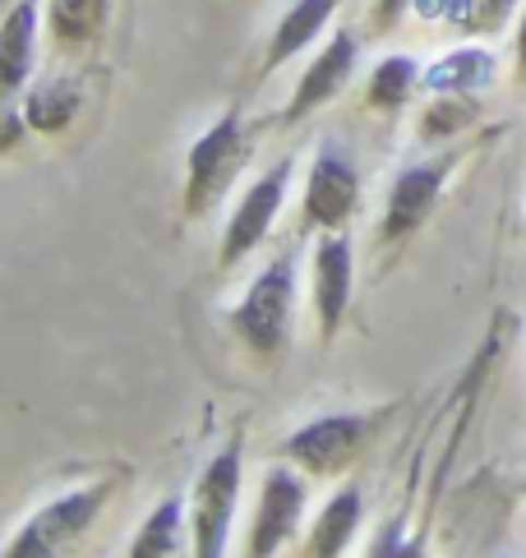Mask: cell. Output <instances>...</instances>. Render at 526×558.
<instances>
[{
  "label": "cell",
  "mask_w": 526,
  "mask_h": 558,
  "mask_svg": "<svg viewBox=\"0 0 526 558\" xmlns=\"http://www.w3.org/2000/svg\"><path fill=\"white\" fill-rule=\"evenodd\" d=\"M291 310H296V258L282 254L240 295V305L231 310V328L259 355H277L291 337Z\"/></svg>",
  "instance_id": "6da1fadb"
},
{
  "label": "cell",
  "mask_w": 526,
  "mask_h": 558,
  "mask_svg": "<svg viewBox=\"0 0 526 558\" xmlns=\"http://www.w3.org/2000/svg\"><path fill=\"white\" fill-rule=\"evenodd\" d=\"M107 504V485H84V489H70L43 504L24 526L14 531V541L5 545L10 558H51V554H65L79 535L93 526V517L103 512Z\"/></svg>",
  "instance_id": "7a4b0ae2"
},
{
  "label": "cell",
  "mask_w": 526,
  "mask_h": 558,
  "mask_svg": "<svg viewBox=\"0 0 526 558\" xmlns=\"http://www.w3.org/2000/svg\"><path fill=\"white\" fill-rule=\"evenodd\" d=\"M379 421H383V411H370V415H351V411L319 415V421L300 425L287 444H282V452H287L291 462H300L306 471H314V475H342L360 452H366Z\"/></svg>",
  "instance_id": "3957f363"
},
{
  "label": "cell",
  "mask_w": 526,
  "mask_h": 558,
  "mask_svg": "<svg viewBox=\"0 0 526 558\" xmlns=\"http://www.w3.org/2000/svg\"><path fill=\"white\" fill-rule=\"evenodd\" d=\"M236 498H240V444L231 438L227 448L208 457V466L199 471V481H194L190 517H194V554L199 558L227 554Z\"/></svg>",
  "instance_id": "277c9868"
},
{
  "label": "cell",
  "mask_w": 526,
  "mask_h": 558,
  "mask_svg": "<svg viewBox=\"0 0 526 558\" xmlns=\"http://www.w3.org/2000/svg\"><path fill=\"white\" fill-rule=\"evenodd\" d=\"M287 185H291V167L277 162V167L263 171L246 194H240V204H236L231 222H227V235H222V254H217L222 272L236 268L240 258H246L250 250H259V241L273 231L282 204H287Z\"/></svg>",
  "instance_id": "5b68a950"
},
{
  "label": "cell",
  "mask_w": 526,
  "mask_h": 558,
  "mask_svg": "<svg viewBox=\"0 0 526 558\" xmlns=\"http://www.w3.org/2000/svg\"><path fill=\"white\" fill-rule=\"evenodd\" d=\"M246 157V130H240V111H227L217 125L199 134L190 148V185H186V213H204L222 185L231 181L236 162Z\"/></svg>",
  "instance_id": "8992f818"
},
{
  "label": "cell",
  "mask_w": 526,
  "mask_h": 558,
  "mask_svg": "<svg viewBox=\"0 0 526 558\" xmlns=\"http://www.w3.org/2000/svg\"><path fill=\"white\" fill-rule=\"evenodd\" d=\"M300 517H306V481L287 466H273L263 475L259 489V512H254V531H250V554L268 558L296 535Z\"/></svg>",
  "instance_id": "52a82bcc"
},
{
  "label": "cell",
  "mask_w": 526,
  "mask_h": 558,
  "mask_svg": "<svg viewBox=\"0 0 526 558\" xmlns=\"http://www.w3.org/2000/svg\"><path fill=\"white\" fill-rule=\"evenodd\" d=\"M453 171V157H439V162H420L407 167L388 190V204H383V241H407L411 231L425 227V217L434 213L443 181Z\"/></svg>",
  "instance_id": "ba28073f"
},
{
  "label": "cell",
  "mask_w": 526,
  "mask_h": 558,
  "mask_svg": "<svg viewBox=\"0 0 526 558\" xmlns=\"http://www.w3.org/2000/svg\"><path fill=\"white\" fill-rule=\"evenodd\" d=\"M360 198V171L342 148H323L310 167V185H306V222L333 231L351 217Z\"/></svg>",
  "instance_id": "9c48e42d"
},
{
  "label": "cell",
  "mask_w": 526,
  "mask_h": 558,
  "mask_svg": "<svg viewBox=\"0 0 526 558\" xmlns=\"http://www.w3.org/2000/svg\"><path fill=\"white\" fill-rule=\"evenodd\" d=\"M356 61H360V43H356V33L337 28V33H333V43L314 56L306 74H300L296 97H291V107H287V116H282V121L296 125V121H306L310 111L328 107L333 97H337L342 88H347V78L356 74Z\"/></svg>",
  "instance_id": "30bf717a"
},
{
  "label": "cell",
  "mask_w": 526,
  "mask_h": 558,
  "mask_svg": "<svg viewBox=\"0 0 526 558\" xmlns=\"http://www.w3.org/2000/svg\"><path fill=\"white\" fill-rule=\"evenodd\" d=\"M351 264H356V254H351L347 235H323V241L314 245L310 282H314V314H319L323 337L337 332L342 314H347V305H351Z\"/></svg>",
  "instance_id": "8fae6325"
},
{
  "label": "cell",
  "mask_w": 526,
  "mask_h": 558,
  "mask_svg": "<svg viewBox=\"0 0 526 558\" xmlns=\"http://www.w3.org/2000/svg\"><path fill=\"white\" fill-rule=\"evenodd\" d=\"M37 56V0H14L0 24V88H24Z\"/></svg>",
  "instance_id": "7c38bea8"
},
{
  "label": "cell",
  "mask_w": 526,
  "mask_h": 558,
  "mask_svg": "<svg viewBox=\"0 0 526 558\" xmlns=\"http://www.w3.org/2000/svg\"><path fill=\"white\" fill-rule=\"evenodd\" d=\"M420 84L434 97H471L494 84V56L485 47H457L449 56H439V61L425 70Z\"/></svg>",
  "instance_id": "4fadbf2b"
},
{
  "label": "cell",
  "mask_w": 526,
  "mask_h": 558,
  "mask_svg": "<svg viewBox=\"0 0 526 558\" xmlns=\"http://www.w3.org/2000/svg\"><path fill=\"white\" fill-rule=\"evenodd\" d=\"M342 0H296V5L277 19V28H273V43H268V70L277 65H287L291 56L306 51L314 37L333 24V14H337Z\"/></svg>",
  "instance_id": "5bb4252c"
},
{
  "label": "cell",
  "mask_w": 526,
  "mask_h": 558,
  "mask_svg": "<svg viewBox=\"0 0 526 558\" xmlns=\"http://www.w3.org/2000/svg\"><path fill=\"white\" fill-rule=\"evenodd\" d=\"M79 102H84V88H79L74 78L56 74V78L37 84V88L24 97V116H28V125H33L37 134H60V130L74 121Z\"/></svg>",
  "instance_id": "9a60e30c"
},
{
  "label": "cell",
  "mask_w": 526,
  "mask_h": 558,
  "mask_svg": "<svg viewBox=\"0 0 526 558\" xmlns=\"http://www.w3.org/2000/svg\"><path fill=\"white\" fill-rule=\"evenodd\" d=\"M111 0H47V33L56 47H84L107 24Z\"/></svg>",
  "instance_id": "2e32d148"
},
{
  "label": "cell",
  "mask_w": 526,
  "mask_h": 558,
  "mask_svg": "<svg viewBox=\"0 0 526 558\" xmlns=\"http://www.w3.org/2000/svg\"><path fill=\"white\" fill-rule=\"evenodd\" d=\"M360 504H366V498H360L356 485L337 489L328 504H323V517L310 531V554H342V549H347V541L360 526Z\"/></svg>",
  "instance_id": "e0dca14e"
},
{
  "label": "cell",
  "mask_w": 526,
  "mask_h": 558,
  "mask_svg": "<svg viewBox=\"0 0 526 558\" xmlns=\"http://www.w3.org/2000/svg\"><path fill=\"white\" fill-rule=\"evenodd\" d=\"M180 526H186V504H180V498H162L148 512V522L139 526L130 554L134 558H171L180 549Z\"/></svg>",
  "instance_id": "ac0fdd59"
},
{
  "label": "cell",
  "mask_w": 526,
  "mask_h": 558,
  "mask_svg": "<svg viewBox=\"0 0 526 558\" xmlns=\"http://www.w3.org/2000/svg\"><path fill=\"white\" fill-rule=\"evenodd\" d=\"M420 65L411 61V56H383V61L374 65V74H370V107L374 111H397L407 97L416 93V84H420Z\"/></svg>",
  "instance_id": "d6986e66"
},
{
  "label": "cell",
  "mask_w": 526,
  "mask_h": 558,
  "mask_svg": "<svg viewBox=\"0 0 526 558\" xmlns=\"http://www.w3.org/2000/svg\"><path fill=\"white\" fill-rule=\"evenodd\" d=\"M517 5L522 0H453L449 24H457L462 33H499Z\"/></svg>",
  "instance_id": "ffe728a7"
},
{
  "label": "cell",
  "mask_w": 526,
  "mask_h": 558,
  "mask_svg": "<svg viewBox=\"0 0 526 558\" xmlns=\"http://www.w3.org/2000/svg\"><path fill=\"white\" fill-rule=\"evenodd\" d=\"M28 130H33V125H28L24 107L14 102V88H0V153H10Z\"/></svg>",
  "instance_id": "44dd1931"
},
{
  "label": "cell",
  "mask_w": 526,
  "mask_h": 558,
  "mask_svg": "<svg viewBox=\"0 0 526 558\" xmlns=\"http://www.w3.org/2000/svg\"><path fill=\"white\" fill-rule=\"evenodd\" d=\"M411 5V0H379V10H374V19H379V28H388L393 24V19L402 14V10H407Z\"/></svg>",
  "instance_id": "7402d4cb"
},
{
  "label": "cell",
  "mask_w": 526,
  "mask_h": 558,
  "mask_svg": "<svg viewBox=\"0 0 526 558\" xmlns=\"http://www.w3.org/2000/svg\"><path fill=\"white\" fill-rule=\"evenodd\" d=\"M517 74L526 78V0H522V19H517Z\"/></svg>",
  "instance_id": "603a6c76"
},
{
  "label": "cell",
  "mask_w": 526,
  "mask_h": 558,
  "mask_svg": "<svg viewBox=\"0 0 526 558\" xmlns=\"http://www.w3.org/2000/svg\"><path fill=\"white\" fill-rule=\"evenodd\" d=\"M0 5H10V0H0Z\"/></svg>",
  "instance_id": "cb8c5ba5"
},
{
  "label": "cell",
  "mask_w": 526,
  "mask_h": 558,
  "mask_svg": "<svg viewBox=\"0 0 526 558\" xmlns=\"http://www.w3.org/2000/svg\"><path fill=\"white\" fill-rule=\"evenodd\" d=\"M522 489H526V485H522Z\"/></svg>",
  "instance_id": "d4e9b609"
}]
</instances>
